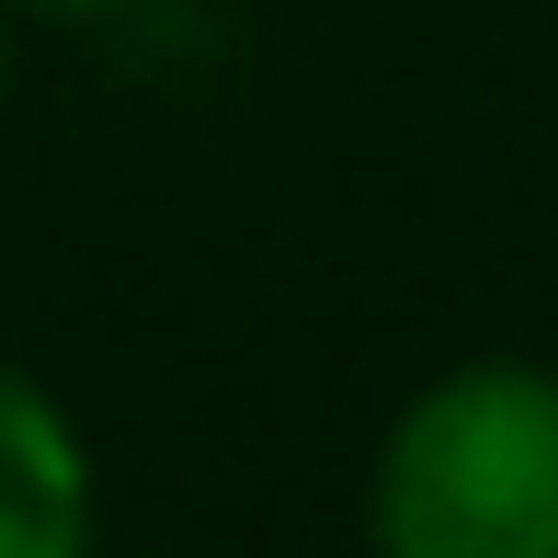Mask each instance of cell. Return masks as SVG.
<instances>
[{
    "mask_svg": "<svg viewBox=\"0 0 558 558\" xmlns=\"http://www.w3.org/2000/svg\"><path fill=\"white\" fill-rule=\"evenodd\" d=\"M376 558H558V365L468 353L399 399L365 468Z\"/></svg>",
    "mask_w": 558,
    "mask_h": 558,
    "instance_id": "obj_1",
    "label": "cell"
},
{
    "mask_svg": "<svg viewBox=\"0 0 558 558\" xmlns=\"http://www.w3.org/2000/svg\"><path fill=\"white\" fill-rule=\"evenodd\" d=\"M92 536H104V478L81 422L35 365L0 353V558H92Z\"/></svg>",
    "mask_w": 558,
    "mask_h": 558,
    "instance_id": "obj_2",
    "label": "cell"
},
{
    "mask_svg": "<svg viewBox=\"0 0 558 558\" xmlns=\"http://www.w3.org/2000/svg\"><path fill=\"white\" fill-rule=\"evenodd\" d=\"M12 12H35V23H104V12H137V0H12Z\"/></svg>",
    "mask_w": 558,
    "mask_h": 558,
    "instance_id": "obj_3",
    "label": "cell"
},
{
    "mask_svg": "<svg viewBox=\"0 0 558 558\" xmlns=\"http://www.w3.org/2000/svg\"><path fill=\"white\" fill-rule=\"evenodd\" d=\"M0 92H12V0H0Z\"/></svg>",
    "mask_w": 558,
    "mask_h": 558,
    "instance_id": "obj_4",
    "label": "cell"
}]
</instances>
